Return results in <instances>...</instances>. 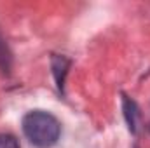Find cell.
<instances>
[{"mask_svg":"<svg viewBox=\"0 0 150 148\" xmlns=\"http://www.w3.org/2000/svg\"><path fill=\"white\" fill-rule=\"evenodd\" d=\"M122 110H124V118H126V124L129 127L131 132H136V127H138V106L136 103L127 98V96H122Z\"/></svg>","mask_w":150,"mask_h":148,"instance_id":"7a4b0ae2","label":"cell"},{"mask_svg":"<svg viewBox=\"0 0 150 148\" xmlns=\"http://www.w3.org/2000/svg\"><path fill=\"white\" fill-rule=\"evenodd\" d=\"M68 68H70V61L65 56H52V73H54L56 85L59 91H63L65 77L68 73Z\"/></svg>","mask_w":150,"mask_h":148,"instance_id":"3957f363","label":"cell"},{"mask_svg":"<svg viewBox=\"0 0 150 148\" xmlns=\"http://www.w3.org/2000/svg\"><path fill=\"white\" fill-rule=\"evenodd\" d=\"M0 148H19V143L12 134H0Z\"/></svg>","mask_w":150,"mask_h":148,"instance_id":"5b68a950","label":"cell"},{"mask_svg":"<svg viewBox=\"0 0 150 148\" xmlns=\"http://www.w3.org/2000/svg\"><path fill=\"white\" fill-rule=\"evenodd\" d=\"M21 125L28 141L38 148H51L61 136V124L58 118L44 110L28 111L23 117Z\"/></svg>","mask_w":150,"mask_h":148,"instance_id":"6da1fadb","label":"cell"},{"mask_svg":"<svg viewBox=\"0 0 150 148\" xmlns=\"http://www.w3.org/2000/svg\"><path fill=\"white\" fill-rule=\"evenodd\" d=\"M11 66H12V54H11V51L5 44V38L0 33V70L4 73H9Z\"/></svg>","mask_w":150,"mask_h":148,"instance_id":"277c9868","label":"cell"}]
</instances>
